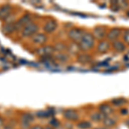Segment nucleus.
<instances>
[{"instance_id": "obj_4", "label": "nucleus", "mask_w": 129, "mask_h": 129, "mask_svg": "<svg viewBox=\"0 0 129 129\" xmlns=\"http://www.w3.org/2000/svg\"><path fill=\"white\" fill-rule=\"evenodd\" d=\"M53 51H54V47H51V46H47V47H43L39 49L37 51V53L42 57H47V56H51Z\"/></svg>"}, {"instance_id": "obj_27", "label": "nucleus", "mask_w": 129, "mask_h": 129, "mask_svg": "<svg viewBox=\"0 0 129 129\" xmlns=\"http://www.w3.org/2000/svg\"><path fill=\"white\" fill-rule=\"evenodd\" d=\"M121 114H127V110H126V109H123V110H121Z\"/></svg>"}, {"instance_id": "obj_8", "label": "nucleus", "mask_w": 129, "mask_h": 129, "mask_svg": "<svg viewBox=\"0 0 129 129\" xmlns=\"http://www.w3.org/2000/svg\"><path fill=\"white\" fill-rule=\"evenodd\" d=\"M120 34H121V30L119 29V28H113L109 32L108 34V38L109 39L110 41H115L116 39H118L120 37Z\"/></svg>"}, {"instance_id": "obj_31", "label": "nucleus", "mask_w": 129, "mask_h": 129, "mask_svg": "<svg viewBox=\"0 0 129 129\" xmlns=\"http://www.w3.org/2000/svg\"><path fill=\"white\" fill-rule=\"evenodd\" d=\"M45 129H53V127H50V126H47V127H46Z\"/></svg>"}, {"instance_id": "obj_16", "label": "nucleus", "mask_w": 129, "mask_h": 129, "mask_svg": "<svg viewBox=\"0 0 129 129\" xmlns=\"http://www.w3.org/2000/svg\"><path fill=\"white\" fill-rule=\"evenodd\" d=\"M78 61L81 62V63L83 64H86L88 63V62H89L91 60V58L89 55H86V54H82V55H79L78 58Z\"/></svg>"}, {"instance_id": "obj_15", "label": "nucleus", "mask_w": 129, "mask_h": 129, "mask_svg": "<svg viewBox=\"0 0 129 129\" xmlns=\"http://www.w3.org/2000/svg\"><path fill=\"white\" fill-rule=\"evenodd\" d=\"M91 120H94V121H100V120H103V119L106 117L104 114H103L100 112V113H94L91 114Z\"/></svg>"}, {"instance_id": "obj_21", "label": "nucleus", "mask_w": 129, "mask_h": 129, "mask_svg": "<svg viewBox=\"0 0 129 129\" xmlns=\"http://www.w3.org/2000/svg\"><path fill=\"white\" fill-rule=\"evenodd\" d=\"M15 30V26H14V24H7L6 26L5 27V33L6 34H10L11 32H13V31Z\"/></svg>"}, {"instance_id": "obj_5", "label": "nucleus", "mask_w": 129, "mask_h": 129, "mask_svg": "<svg viewBox=\"0 0 129 129\" xmlns=\"http://www.w3.org/2000/svg\"><path fill=\"white\" fill-rule=\"evenodd\" d=\"M64 117L69 120H77L78 119V114L73 109H67L64 112Z\"/></svg>"}, {"instance_id": "obj_14", "label": "nucleus", "mask_w": 129, "mask_h": 129, "mask_svg": "<svg viewBox=\"0 0 129 129\" xmlns=\"http://www.w3.org/2000/svg\"><path fill=\"white\" fill-rule=\"evenodd\" d=\"M103 125H104L105 126H107V127H111V126L115 125V120L110 117H105L104 119H103Z\"/></svg>"}, {"instance_id": "obj_20", "label": "nucleus", "mask_w": 129, "mask_h": 129, "mask_svg": "<svg viewBox=\"0 0 129 129\" xmlns=\"http://www.w3.org/2000/svg\"><path fill=\"white\" fill-rule=\"evenodd\" d=\"M78 126L80 129H89L91 127V124L89 121H81L78 123Z\"/></svg>"}, {"instance_id": "obj_24", "label": "nucleus", "mask_w": 129, "mask_h": 129, "mask_svg": "<svg viewBox=\"0 0 129 129\" xmlns=\"http://www.w3.org/2000/svg\"><path fill=\"white\" fill-rule=\"evenodd\" d=\"M50 125H51L52 126H53V127H58V126H59V121L56 119H53L50 121Z\"/></svg>"}, {"instance_id": "obj_3", "label": "nucleus", "mask_w": 129, "mask_h": 129, "mask_svg": "<svg viewBox=\"0 0 129 129\" xmlns=\"http://www.w3.org/2000/svg\"><path fill=\"white\" fill-rule=\"evenodd\" d=\"M84 35V32L83 30L79 29V28H72L68 33V35H69L70 38L73 41H76V42H79Z\"/></svg>"}, {"instance_id": "obj_1", "label": "nucleus", "mask_w": 129, "mask_h": 129, "mask_svg": "<svg viewBox=\"0 0 129 129\" xmlns=\"http://www.w3.org/2000/svg\"><path fill=\"white\" fill-rule=\"evenodd\" d=\"M80 49L83 51H87L94 46V36L89 33H84L81 41L78 42Z\"/></svg>"}, {"instance_id": "obj_17", "label": "nucleus", "mask_w": 129, "mask_h": 129, "mask_svg": "<svg viewBox=\"0 0 129 129\" xmlns=\"http://www.w3.org/2000/svg\"><path fill=\"white\" fill-rule=\"evenodd\" d=\"M80 47L79 46H78V44H77V43H72V45L69 47V51L71 52L72 53H78V52L80 51Z\"/></svg>"}, {"instance_id": "obj_28", "label": "nucleus", "mask_w": 129, "mask_h": 129, "mask_svg": "<svg viewBox=\"0 0 129 129\" xmlns=\"http://www.w3.org/2000/svg\"><path fill=\"white\" fill-rule=\"evenodd\" d=\"M3 122H4V120H3V119H2L1 117H0V126L3 125Z\"/></svg>"}, {"instance_id": "obj_18", "label": "nucleus", "mask_w": 129, "mask_h": 129, "mask_svg": "<svg viewBox=\"0 0 129 129\" xmlns=\"http://www.w3.org/2000/svg\"><path fill=\"white\" fill-rule=\"evenodd\" d=\"M126 103V100L125 98H115L114 100H112V103L115 106H120V105H123L124 103Z\"/></svg>"}, {"instance_id": "obj_13", "label": "nucleus", "mask_w": 129, "mask_h": 129, "mask_svg": "<svg viewBox=\"0 0 129 129\" xmlns=\"http://www.w3.org/2000/svg\"><path fill=\"white\" fill-rule=\"evenodd\" d=\"M113 47L118 52H123L125 50V45L119 41H114L113 42Z\"/></svg>"}, {"instance_id": "obj_10", "label": "nucleus", "mask_w": 129, "mask_h": 129, "mask_svg": "<svg viewBox=\"0 0 129 129\" xmlns=\"http://www.w3.org/2000/svg\"><path fill=\"white\" fill-rule=\"evenodd\" d=\"M10 10L11 9L10 5H5L0 8V19H5L7 16H9Z\"/></svg>"}, {"instance_id": "obj_6", "label": "nucleus", "mask_w": 129, "mask_h": 129, "mask_svg": "<svg viewBox=\"0 0 129 129\" xmlns=\"http://www.w3.org/2000/svg\"><path fill=\"white\" fill-rule=\"evenodd\" d=\"M32 41L35 44L42 45L47 41V37L43 34H35L32 36Z\"/></svg>"}, {"instance_id": "obj_25", "label": "nucleus", "mask_w": 129, "mask_h": 129, "mask_svg": "<svg viewBox=\"0 0 129 129\" xmlns=\"http://www.w3.org/2000/svg\"><path fill=\"white\" fill-rule=\"evenodd\" d=\"M123 38H124V41H126L127 44H129V30H126L124 33V35H123Z\"/></svg>"}, {"instance_id": "obj_9", "label": "nucleus", "mask_w": 129, "mask_h": 129, "mask_svg": "<svg viewBox=\"0 0 129 129\" xmlns=\"http://www.w3.org/2000/svg\"><path fill=\"white\" fill-rule=\"evenodd\" d=\"M93 34L94 35L93 36L95 37V38L98 39V40H101V39H103V37L105 36L106 35V31L103 28H101V27H97V28H95L94 29V32H93Z\"/></svg>"}, {"instance_id": "obj_11", "label": "nucleus", "mask_w": 129, "mask_h": 129, "mask_svg": "<svg viewBox=\"0 0 129 129\" xmlns=\"http://www.w3.org/2000/svg\"><path fill=\"white\" fill-rule=\"evenodd\" d=\"M99 109H100V112H101L103 114H104L105 116L107 115H109L113 113V109L110 107L109 105L108 104H103L99 107Z\"/></svg>"}, {"instance_id": "obj_23", "label": "nucleus", "mask_w": 129, "mask_h": 129, "mask_svg": "<svg viewBox=\"0 0 129 129\" xmlns=\"http://www.w3.org/2000/svg\"><path fill=\"white\" fill-rule=\"evenodd\" d=\"M55 59H58L59 61L60 62H64V61H66L67 60V56H66V54H64V53H60L59 54H58V55H56V57H55Z\"/></svg>"}, {"instance_id": "obj_22", "label": "nucleus", "mask_w": 129, "mask_h": 129, "mask_svg": "<svg viewBox=\"0 0 129 129\" xmlns=\"http://www.w3.org/2000/svg\"><path fill=\"white\" fill-rule=\"evenodd\" d=\"M66 47L64 46L63 43H57V44L55 45V47H54V50H56V51H58V52H63L64 50H66Z\"/></svg>"}, {"instance_id": "obj_12", "label": "nucleus", "mask_w": 129, "mask_h": 129, "mask_svg": "<svg viewBox=\"0 0 129 129\" xmlns=\"http://www.w3.org/2000/svg\"><path fill=\"white\" fill-rule=\"evenodd\" d=\"M109 48V45L107 41H101L97 46V51L101 53H104L106 52H108V50Z\"/></svg>"}, {"instance_id": "obj_30", "label": "nucleus", "mask_w": 129, "mask_h": 129, "mask_svg": "<svg viewBox=\"0 0 129 129\" xmlns=\"http://www.w3.org/2000/svg\"><path fill=\"white\" fill-rule=\"evenodd\" d=\"M126 125H127V126H129V119H128L127 120H126Z\"/></svg>"}, {"instance_id": "obj_26", "label": "nucleus", "mask_w": 129, "mask_h": 129, "mask_svg": "<svg viewBox=\"0 0 129 129\" xmlns=\"http://www.w3.org/2000/svg\"><path fill=\"white\" fill-rule=\"evenodd\" d=\"M30 129H42V127H41V126H35L31 127Z\"/></svg>"}, {"instance_id": "obj_7", "label": "nucleus", "mask_w": 129, "mask_h": 129, "mask_svg": "<svg viewBox=\"0 0 129 129\" xmlns=\"http://www.w3.org/2000/svg\"><path fill=\"white\" fill-rule=\"evenodd\" d=\"M56 28H57V22L53 20H51L44 25V31L47 33H52L56 29Z\"/></svg>"}, {"instance_id": "obj_29", "label": "nucleus", "mask_w": 129, "mask_h": 129, "mask_svg": "<svg viewBox=\"0 0 129 129\" xmlns=\"http://www.w3.org/2000/svg\"><path fill=\"white\" fill-rule=\"evenodd\" d=\"M95 129H109V128H107V127H96Z\"/></svg>"}, {"instance_id": "obj_19", "label": "nucleus", "mask_w": 129, "mask_h": 129, "mask_svg": "<svg viewBox=\"0 0 129 129\" xmlns=\"http://www.w3.org/2000/svg\"><path fill=\"white\" fill-rule=\"evenodd\" d=\"M33 120H34V116H33L32 114H29V113H26V114H24L23 115H22V120H23V122L29 123V122L32 121Z\"/></svg>"}, {"instance_id": "obj_2", "label": "nucleus", "mask_w": 129, "mask_h": 129, "mask_svg": "<svg viewBox=\"0 0 129 129\" xmlns=\"http://www.w3.org/2000/svg\"><path fill=\"white\" fill-rule=\"evenodd\" d=\"M37 29H38V26L35 23H30L28 24L26 27H24L22 31V36L24 37H28V36H31V35H35L36 33Z\"/></svg>"}]
</instances>
